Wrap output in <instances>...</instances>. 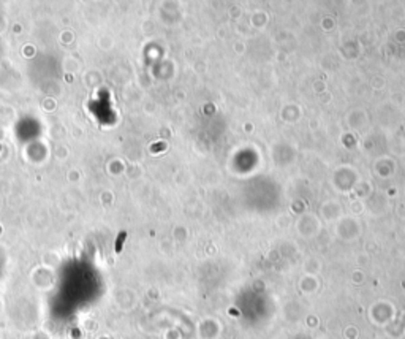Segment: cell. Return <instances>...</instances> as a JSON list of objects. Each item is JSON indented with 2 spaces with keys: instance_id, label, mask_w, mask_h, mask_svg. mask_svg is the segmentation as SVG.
<instances>
[{
  "instance_id": "obj_1",
  "label": "cell",
  "mask_w": 405,
  "mask_h": 339,
  "mask_svg": "<svg viewBox=\"0 0 405 339\" xmlns=\"http://www.w3.org/2000/svg\"><path fill=\"white\" fill-rule=\"evenodd\" d=\"M125 236H127L125 233H120V235H119V239H117V244H116V250H117V252H120V247H122V241L125 239Z\"/></svg>"
}]
</instances>
